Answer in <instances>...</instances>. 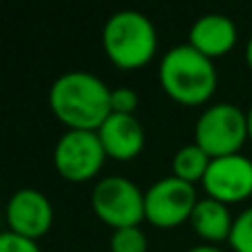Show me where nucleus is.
<instances>
[{"mask_svg": "<svg viewBox=\"0 0 252 252\" xmlns=\"http://www.w3.org/2000/svg\"><path fill=\"white\" fill-rule=\"evenodd\" d=\"M186 252H223V250L213 244H201V246H192V248H188Z\"/></svg>", "mask_w": 252, "mask_h": 252, "instance_id": "obj_18", "label": "nucleus"}, {"mask_svg": "<svg viewBox=\"0 0 252 252\" xmlns=\"http://www.w3.org/2000/svg\"><path fill=\"white\" fill-rule=\"evenodd\" d=\"M91 206L97 219L111 226L113 230L139 226L146 219L142 188L122 175L102 177L93 186Z\"/></svg>", "mask_w": 252, "mask_h": 252, "instance_id": "obj_5", "label": "nucleus"}, {"mask_svg": "<svg viewBox=\"0 0 252 252\" xmlns=\"http://www.w3.org/2000/svg\"><path fill=\"white\" fill-rule=\"evenodd\" d=\"M106 157L118 161H130L144 151V126L135 115L111 113L106 122L97 128Z\"/></svg>", "mask_w": 252, "mask_h": 252, "instance_id": "obj_10", "label": "nucleus"}, {"mask_svg": "<svg viewBox=\"0 0 252 252\" xmlns=\"http://www.w3.org/2000/svg\"><path fill=\"white\" fill-rule=\"evenodd\" d=\"M4 217L9 232L38 241L53 226V204L38 188H20L9 197Z\"/></svg>", "mask_w": 252, "mask_h": 252, "instance_id": "obj_9", "label": "nucleus"}, {"mask_svg": "<svg viewBox=\"0 0 252 252\" xmlns=\"http://www.w3.org/2000/svg\"><path fill=\"white\" fill-rule=\"evenodd\" d=\"M102 47L118 69H142L157 53V29L146 13L120 9L102 27Z\"/></svg>", "mask_w": 252, "mask_h": 252, "instance_id": "obj_3", "label": "nucleus"}, {"mask_svg": "<svg viewBox=\"0 0 252 252\" xmlns=\"http://www.w3.org/2000/svg\"><path fill=\"white\" fill-rule=\"evenodd\" d=\"M228 244L235 252H252V206L235 217Z\"/></svg>", "mask_w": 252, "mask_h": 252, "instance_id": "obj_15", "label": "nucleus"}, {"mask_svg": "<svg viewBox=\"0 0 252 252\" xmlns=\"http://www.w3.org/2000/svg\"><path fill=\"white\" fill-rule=\"evenodd\" d=\"M232 223H235V217L230 215L228 206L213 199V197L199 199L190 215L192 230H195L206 244H213V246L230 239Z\"/></svg>", "mask_w": 252, "mask_h": 252, "instance_id": "obj_12", "label": "nucleus"}, {"mask_svg": "<svg viewBox=\"0 0 252 252\" xmlns=\"http://www.w3.org/2000/svg\"><path fill=\"white\" fill-rule=\"evenodd\" d=\"M237 25L223 13H204L192 22L188 31V44L210 60L230 53L237 44Z\"/></svg>", "mask_w": 252, "mask_h": 252, "instance_id": "obj_11", "label": "nucleus"}, {"mask_svg": "<svg viewBox=\"0 0 252 252\" xmlns=\"http://www.w3.org/2000/svg\"><path fill=\"white\" fill-rule=\"evenodd\" d=\"M248 139L252 142V104H250V109H248Z\"/></svg>", "mask_w": 252, "mask_h": 252, "instance_id": "obj_20", "label": "nucleus"}, {"mask_svg": "<svg viewBox=\"0 0 252 252\" xmlns=\"http://www.w3.org/2000/svg\"><path fill=\"white\" fill-rule=\"evenodd\" d=\"M49 109L66 130H97L111 109V87L91 71H64L49 89Z\"/></svg>", "mask_w": 252, "mask_h": 252, "instance_id": "obj_1", "label": "nucleus"}, {"mask_svg": "<svg viewBox=\"0 0 252 252\" xmlns=\"http://www.w3.org/2000/svg\"><path fill=\"white\" fill-rule=\"evenodd\" d=\"M159 84L164 93L184 106L206 104L217 91V66L190 44H175L159 60Z\"/></svg>", "mask_w": 252, "mask_h": 252, "instance_id": "obj_2", "label": "nucleus"}, {"mask_svg": "<svg viewBox=\"0 0 252 252\" xmlns=\"http://www.w3.org/2000/svg\"><path fill=\"white\" fill-rule=\"evenodd\" d=\"M109 246H111V252H146L148 239L139 226H130V228L113 230Z\"/></svg>", "mask_w": 252, "mask_h": 252, "instance_id": "obj_14", "label": "nucleus"}, {"mask_svg": "<svg viewBox=\"0 0 252 252\" xmlns=\"http://www.w3.org/2000/svg\"><path fill=\"white\" fill-rule=\"evenodd\" d=\"M106 151L97 130H66L53 146V166L62 179L84 184L102 170Z\"/></svg>", "mask_w": 252, "mask_h": 252, "instance_id": "obj_6", "label": "nucleus"}, {"mask_svg": "<svg viewBox=\"0 0 252 252\" xmlns=\"http://www.w3.org/2000/svg\"><path fill=\"white\" fill-rule=\"evenodd\" d=\"M248 139V113L230 102H217L201 111L195 124V144L210 157H226L241 151Z\"/></svg>", "mask_w": 252, "mask_h": 252, "instance_id": "obj_4", "label": "nucleus"}, {"mask_svg": "<svg viewBox=\"0 0 252 252\" xmlns=\"http://www.w3.org/2000/svg\"><path fill=\"white\" fill-rule=\"evenodd\" d=\"M137 106H139V95L135 89L130 87L111 89V109H113V113L135 115Z\"/></svg>", "mask_w": 252, "mask_h": 252, "instance_id": "obj_16", "label": "nucleus"}, {"mask_svg": "<svg viewBox=\"0 0 252 252\" xmlns=\"http://www.w3.org/2000/svg\"><path fill=\"white\" fill-rule=\"evenodd\" d=\"M0 252H40V248L38 241L4 230L2 237H0Z\"/></svg>", "mask_w": 252, "mask_h": 252, "instance_id": "obj_17", "label": "nucleus"}, {"mask_svg": "<svg viewBox=\"0 0 252 252\" xmlns=\"http://www.w3.org/2000/svg\"><path fill=\"white\" fill-rule=\"evenodd\" d=\"M246 62H248V66H250V71H252V35H250L248 44H246Z\"/></svg>", "mask_w": 252, "mask_h": 252, "instance_id": "obj_19", "label": "nucleus"}, {"mask_svg": "<svg viewBox=\"0 0 252 252\" xmlns=\"http://www.w3.org/2000/svg\"><path fill=\"white\" fill-rule=\"evenodd\" d=\"M213 161V157L204 151L201 146H197L195 142L182 146L177 153L173 155V175L182 182H188L195 186L197 182H204L208 166Z\"/></svg>", "mask_w": 252, "mask_h": 252, "instance_id": "obj_13", "label": "nucleus"}, {"mask_svg": "<svg viewBox=\"0 0 252 252\" xmlns=\"http://www.w3.org/2000/svg\"><path fill=\"white\" fill-rule=\"evenodd\" d=\"M201 186L206 195L226 206L246 201L252 197V159L241 153L215 157Z\"/></svg>", "mask_w": 252, "mask_h": 252, "instance_id": "obj_8", "label": "nucleus"}, {"mask_svg": "<svg viewBox=\"0 0 252 252\" xmlns=\"http://www.w3.org/2000/svg\"><path fill=\"white\" fill-rule=\"evenodd\" d=\"M197 201L199 197L192 184L182 182L175 175L161 177L144 190L146 221L157 228L182 226L184 221H190Z\"/></svg>", "mask_w": 252, "mask_h": 252, "instance_id": "obj_7", "label": "nucleus"}]
</instances>
